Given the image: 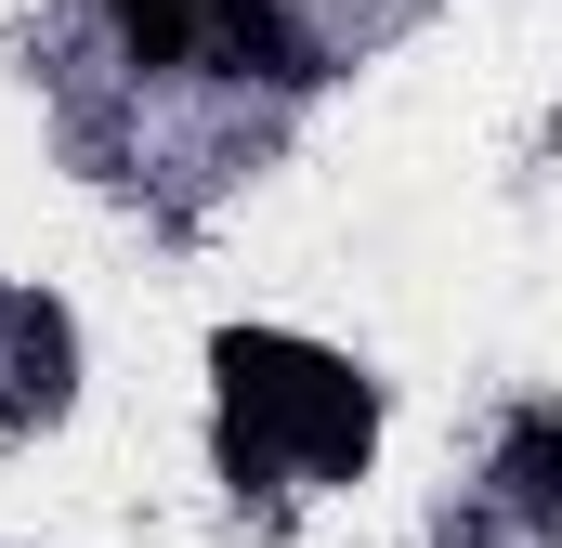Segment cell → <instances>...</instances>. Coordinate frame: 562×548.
Instances as JSON below:
<instances>
[{
    "mask_svg": "<svg viewBox=\"0 0 562 548\" xmlns=\"http://www.w3.org/2000/svg\"><path fill=\"white\" fill-rule=\"evenodd\" d=\"M92 13H105V39H119L132 79H183L210 53V0H92Z\"/></svg>",
    "mask_w": 562,
    "mask_h": 548,
    "instance_id": "277c9868",
    "label": "cell"
},
{
    "mask_svg": "<svg viewBox=\"0 0 562 548\" xmlns=\"http://www.w3.org/2000/svg\"><path fill=\"white\" fill-rule=\"evenodd\" d=\"M484 483H497V510H510L524 536H562V406H510L497 418Z\"/></svg>",
    "mask_w": 562,
    "mask_h": 548,
    "instance_id": "3957f363",
    "label": "cell"
},
{
    "mask_svg": "<svg viewBox=\"0 0 562 548\" xmlns=\"http://www.w3.org/2000/svg\"><path fill=\"white\" fill-rule=\"evenodd\" d=\"M0 340H13V379H26V406H40V418L79 392V327H66L53 300H0Z\"/></svg>",
    "mask_w": 562,
    "mask_h": 548,
    "instance_id": "5b68a950",
    "label": "cell"
},
{
    "mask_svg": "<svg viewBox=\"0 0 562 548\" xmlns=\"http://www.w3.org/2000/svg\"><path fill=\"white\" fill-rule=\"evenodd\" d=\"M210 79H236V92H314L327 79V39L288 13V0H210V53H196Z\"/></svg>",
    "mask_w": 562,
    "mask_h": 548,
    "instance_id": "7a4b0ae2",
    "label": "cell"
},
{
    "mask_svg": "<svg viewBox=\"0 0 562 548\" xmlns=\"http://www.w3.org/2000/svg\"><path fill=\"white\" fill-rule=\"evenodd\" d=\"M223 379V483L236 496H288V483H353L380 444V392L340 353H301L276 327H223L210 340Z\"/></svg>",
    "mask_w": 562,
    "mask_h": 548,
    "instance_id": "6da1fadb",
    "label": "cell"
}]
</instances>
